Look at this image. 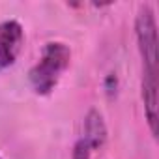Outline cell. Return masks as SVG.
Listing matches in <instances>:
<instances>
[{
	"instance_id": "cell-1",
	"label": "cell",
	"mask_w": 159,
	"mask_h": 159,
	"mask_svg": "<svg viewBox=\"0 0 159 159\" xmlns=\"http://www.w3.org/2000/svg\"><path fill=\"white\" fill-rule=\"evenodd\" d=\"M71 62V49L62 41H49L45 43L39 60L30 67L28 81L32 90L38 96H49L60 79L64 71L69 67Z\"/></svg>"
},
{
	"instance_id": "cell-2",
	"label": "cell",
	"mask_w": 159,
	"mask_h": 159,
	"mask_svg": "<svg viewBox=\"0 0 159 159\" xmlns=\"http://www.w3.org/2000/svg\"><path fill=\"white\" fill-rule=\"evenodd\" d=\"M135 38L142 58V71H157V25L150 4H140L135 17Z\"/></svg>"
},
{
	"instance_id": "cell-3",
	"label": "cell",
	"mask_w": 159,
	"mask_h": 159,
	"mask_svg": "<svg viewBox=\"0 0 159 159\" xmlns=\"http://www.w3.org/2000/svg\"><path fill=\"white\" fill-rule=\"evenodd\" d=\"M25 45V30L19 21L8 19L0 23V71L11 67Z\"/></svg>"
},
{
	"instance_id": "cell-4",
	"label": "cell",
	"mask_w": 159,
	"mask_h": 159,
	"mask_svg": "<svg viewBox=\"0 0 159 159\" xmlns=\"http://www.w3.org/2000/svg\"><path fill=\"white\" fill-rule=\"evenodd\" d=\"M140 96L144 103V114L150 127V133L157 137V122H159V99H157V71H142Z\"/></svg>"
},
{
	"instance_id": "cell-5",
	"label": "cell",
	"mask_w": 159,
	"mask_h": 159,
	"mask_svg": "<svg viewBox=\"0 0 159 159\" xmlns=\"http://www.w3.org/2000/svg\"><path fill=\"white\" fill-rule=\"evenodd\" d=\"M92 150H98L107 140V125L103 114L98 109H90L84 116V137H83Z\"/></svg>"
},
{
	"instance_id": "cell-6",
	"label": "cell",
	"mask_w": 159,
	"mask_h": 159,
	"mask_svg": "<svg viewBox=\"0 0 159 159\" xmlns=\"http://www.w3.org/2000/svg\"><path fill=\"white\" fill-rule=\"evenodd\" d=\"M90 153H92V148L88 146V142L81 137L75 144H73V150H71V159H90Z\"/></svg>"
},
{
	"instance_id": "cell-7",
	"label": "cell",
	"mask_w": 159,
	"mask_h": 159,
	"mask_svg": "<svg viewBox=\"0 0 159 159\" xmlns=\"http://www.w3.org/2000/svg\"><path fill=\"white\" fill-rule=\"evenodd\" d=\"M116 88H118V79H116L114 73H111V75L105 79V92L112 98V96L116 94Z\"/></svg>"
}]
</instances>
